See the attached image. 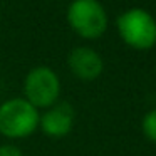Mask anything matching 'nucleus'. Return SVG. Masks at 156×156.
<instances>
[{"label":"nucleus","instance_id":"f257e3e1","mask_svg":"<svg viewBox=\"0 0 156 156\" xmlns=\"http://www.w3.org/2000/svg\"><path fill=\"white\" fill-rule=\"evenodd\" d=\"M39 111L29 101L14 98L0 106V134L10 139L30 136L39 128Z\"/></svg>","mask_w":156,"mask_h":156},{"label":"nucleus","instance_id":"f03ea898","mask_svg":"<svg viewBox=\"0 0 156 156\" xmlns=\"http://www.w3.org/2000/svg\"><path fill=\"white\" fill-rule=\"evenodd\" d=\"M124 44L136 51H148L156 44V20L144 9H129L116 20Z\"/></svg>","mask_w":156,"mask_h":156},{"label":"nucleus","instance_id":"7ed1b4c3","mask_svg":"<svg viewBox=\"0 0 156 156\" xmlns=\"http://www.w3.org/2000/svg\"><path fill=\"white\" fill-rule=\"evenodd\" d=\"M67 22L84 39H98L106 32L108 14L98 0H74L67 9Z\"/></svg>","mask_w":156,"mask_h":156},{"label":"nucleus","instance_id":"20e7f679","mask_svg":"<svg viewBox=\"0 0 156 156\" xmlns=\"http://www.w3.org/2000/svg\"><path fill=\"white\" fill-rule=\"evenodd\" d=\"M25 101H29L35 109L51 108L55 104L61 94V81L51 67L39 66L29 71L24 81Z\"/></svg>","mask_w":156,"mask_h":156},{"label":"nucleus","instance_id":"39448f33","mask_svg":"<svg viewBox=\"0 0 156 156\" xmlns=\"http://www.w3.org/2000/svg\"><path fill=\"white\" fill-rule=\"evenodd\" d=\"M74 124V109L67 102H55L39 118V128L51 138L69 134Z\"/></svg>","mask_w":156,"mask_h":156},{"label":"nucleus","instance_id":"423d86ee","mask_svg":"<svg viewBox=\"0 0 156 156\" xmlns=\"http://www.w3.org/2000/svg\"><path fill=\"white\" fill-rule=\"evenodd\" d=\"M67 64L71 72L82 81H92L102 72V59L91 47H76L69 52Z\"/></svg>","mask_w":156,"mask_h":156},{"label":"nucleus","instance_id":"0eeeda50","mask_svg":"<svg viewBox=\"0 0 156 156\" xmlns=\"http://www.w3.org/2000/svg\"><path fill=\"white\" fill-rule=\"evenodd\" d=\"M143 134L151 143H156V109H151L148 114L143 118Z\"/></svg>","mask_w":156,"mask_h":156},{"label":"nucleus","instance_id":"6e6552de","mask_svg":"<svg viewBox=\"0 0 156 156\" xmlns=\"http://www.w3.org/2000/svg\"><path fill=\"white\" fill-rule=\"evenodd\" d=\"M0 156H24L20 148L15 144H2L0 146Z\"/></svg>","mask_w":156,"mask_h":156},{"label":"nucleus","instance_id":"1a4fd4ad","mask_svg":"<svg viewBox=\"0 0 156 156\" xmlns=\"http://www.w3.org/2000/svg\"><path fill=\"white\" fill-rule=\"evenodd\" d=\"M0 15H2V14H0Z\"/></svg>","mask_w":156,"mask_h":156}]
</instances>
